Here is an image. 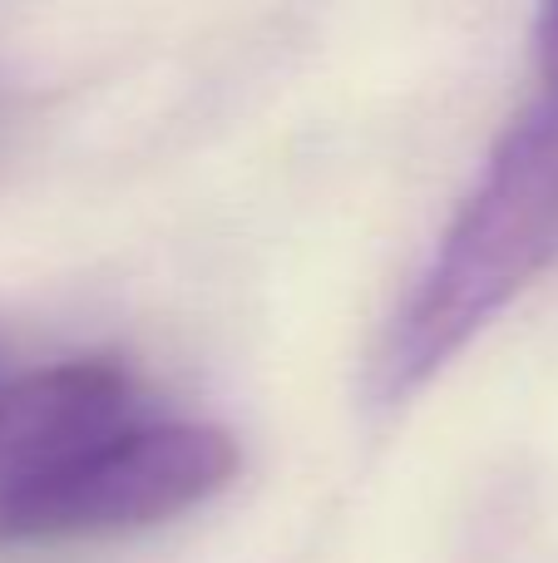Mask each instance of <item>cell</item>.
<instances>
[{
  "label": "cell",
  "mask_w": 558,
  "mask_h": 563,
  "mask_svg": "<svg viewBox=\"0 0 558 563\" xmlns=\"http://www.w3.org/2000/svg\"><path fill=\"white\" fill-rule=\"evenodd\" d=\"M534 59L544 85H558V5H544L534 15Z\"/></svg>",
  "instance_id": "obj_3"
},
{
  "label": "cell",
  "mask_w": 558,
  "mask_h": 563,
  "mask_svg": "<svg viewBox=\"0 0 558 563\" xmlns=\"http://www.w3.org/2000/svg\"><path fill=\"white\" fill-rule=\"evenodd\" d=\"M237 475V445L203 420L138 410L0 479V544H69L154 529L208 505Z\"/></svg>",
  "instance_id": "obj_2"
},
{
  "label": "cell",
  "mask_w": 558,
  "mask_h": 563,
  "mask_svg": "<svg viewBox=\"0 0 558 563\" xmlns=\"http://www.w3.org/2000/svg\"><path fill=\"white\" fill-rule=\"evenodd\" d=\"M558 257V85H544L484 158L470 198L415 277L381 351V390L440 376Z\"/></svg>",
  "instance_id": "obj_1"
},
{
  "label": "cell",
  "mask_w": 558,
  "mask_h": 563,
  "mask_svg": "<svg viewBox=\"0 0 558 563\" xmlns=\"http://www.w3.org/2000/svg\"><path fill=\"white\" fill-rule=\"evenodd\" d=\"M0 386H5V376H0Z\"/></svg>",
  "instance_id": "obj_4"
}]
</instances>
